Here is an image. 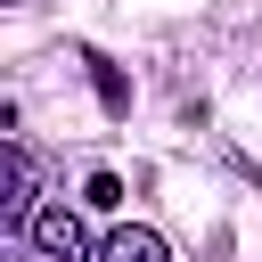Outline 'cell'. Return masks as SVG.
I'll use <instances>...</instances> for the list:
<instances>
[{
    "mask_svg": "<svg viewBox=\"0 0 262 262\" xmlns=\"http://www.w3.org/2000/svg\"><path fill=\"white\" fill-rule=\"evenodd\" d=\"M33 213H41V205H33V156L8 139V147H0V221H8V229H33Z\"/></svg>",
    "mask_w": 262,
    "mask_h": 262,
    "instance_id": "cell-1",
    "label": "cell"
},
{
    "mask_svg": "<svg viewBox=\"0 0 262 262\" xmlns=\"http://www.w3.org/2000/svg\"><path fill=\"white\" fill-rule=\"evenodd\" d=\"M25 237H33L49 262H82V254H90V229H82V213H66V205H41Z\"/></svg>",
    "mask_w": 262,
    "mask_h": 262,
    "instance_id": "cell-2",
    "label": "cell"
},
{
    "mask_svg": "<svg viewBox=\"0 0 262 262\" xmlns=\"http://www.w3.org/2000/svg\"><path fill=\"white\" fill-rule=\"evenodd\" d=\"M98 254H106V262H172V246H164L156 229H115Z\"/></svg>",
    "mask_w": 262,
    "mask_h": 262,
    "instance_id": "cell-3",
    "label": "cell"
},
{
    "mask_svg": "<svg viewBox=\"0 0 262 262\" xmlns=\"http://www.w3.org/2000/svg\"><path fill=\"white\" fill-rule=\"evenodd\" d=\"M90 205H98V213H115V205H123V180H115V172H98V180H90Z\"/></svg>",
    "mask_w": 262,
    "mask_h": 262,
    "instance_id": "cell-4",
    "label": "cell"
}]
</instances>
